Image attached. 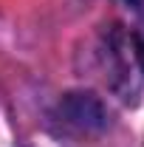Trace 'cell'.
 Returning a JSON list of instances; mask_svg holds the SVG:
<instances>
[{
    "instance_id": "1",
    "label": "cell",
    "mask_w": 144,
    "mask_h": 147,
    "mask_svg": "<svg viewBox=\"0 0 144 147\" xmlns=\"http://www.w3.org/2000/svg\"><path fill=\"white\" fill-rule=\"evenodd\" d=\"M65 113L71 116L73 122L88 125V127L105 125V110L96 102V96H90V93H71L65 99Z\"/></svg>"
},
{
    "instance_id": "2",
    "label": "cell",
    "mask_w": 144,
    "mask_h": 147,
    "mask_svg": "<svg viewBox=\"0 0 144 147\" xmlns=\"http://www.w3.org/2000/svg\"><path fill=\"white\" fill-rule=\"evenodd\" d=\"M133 42H136V57H139V62H141V68H144V40L141 37H133Z\"/></svg>"
}]
</instances>
